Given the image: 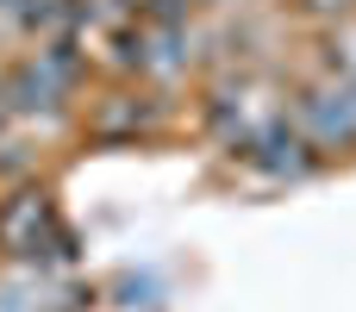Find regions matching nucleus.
<instances>
[{"label": "nucleus", "instance_id": "nucleus-1", "mask_svg": "<svg viewBox=\"0 0 356 312\" xmlns=\"http://www.w3.org/2000/svg\"><path fill=\"white\" fill-rule=\"evenodd\" d=\"M300 119L313 125V144H356V100L338 88V94H307Z\"/></svg>", "mask_w": 356, "mask_h": 312}, {"label": "nucleus", "instance_id": "nucleus-2", "mask_svg": "<svg viewBox=\"0 0 356 312\" xmlns=\"http://www.w3.org/2000/svg\"><path fill=\"white\" fill-rule=\"evenodd\" d=\"M313 150H319L313 138L269 131V138H263V156H257V169H263V175H275V181H282V175L294 181V175H313V169H319V156H313Z\"/></svg>", "mask_w": 356, "mask_h": 312}, {"label": "nucleus", "instance_id": "nucleus-3", "mask_svg": "<svg viewBox=\"0 0 356 312\" xmlns=\"http://www.w3.org/2000/svg\"><path fill=\"white\" fill-rule=\"evenodd\" d=\"M344 94H350V100H356V75H350V81H344Z\"/></svg>", "mask_w": 356, "mask_h": 312}, {"label": "nucleus", "instance_id": "nucleus-4", "mask_svg": "<svg viewBox=\"0 0 356 312\" xmlns=\"http://www.w3.org/2000/svg\"><path fill=\"white\" fill-rule=\"evenodd\" d=\"M0 6H13V0H0Z\"/></svg>", "mask_w": 356, "mask_h": 312}]
</instances>
